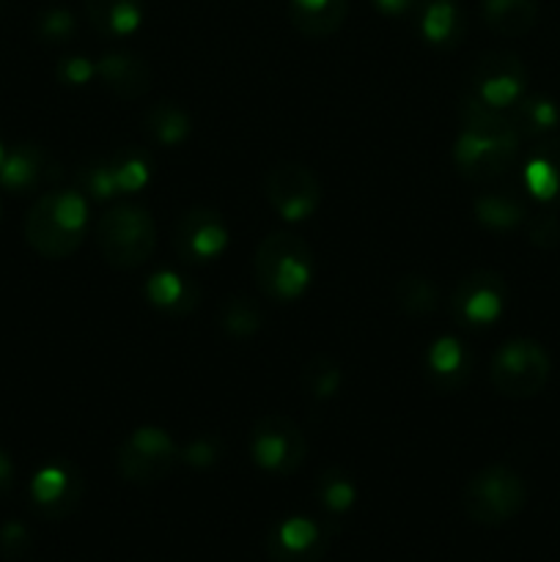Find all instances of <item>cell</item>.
<instances>
[{"label": "cell", "instance_id": "1", "mask_svg": "<svg viewBox=\"0 0 560 562\" xmlns=\"http://www.w3.org/2000/svg\"><path fill=\"white\" fill-rule=\"evenodd\" d=\"M519 140L508 113L486 108L472 93L461 99V130L453 143V162L464 179H500L514 165Z\"/></svg>", "mask_w": 560, "mask_h": 562}, {"label": "cell", "instance_id": "2", "mask_svg": "<svg viewBox=\"0 0 560 562\" xmlns=\"http://www.w3.org/2000/svg\"><path fill=\"white\" fill-rule=\"evenodd\" d=\"M88 201L77 190L44 192L25 220V239L38 256L69 258L86 239Z\"/></svg>", "mask_w": 560, "mask_h": 562}, {"label": "cell", "instance_id": "3", "mask_svg": "<svg viewBox=\"0 0 560 562\" xmlns=\"http://www.w3.org/2000/svg\"><path fill=\"white\" fill-rule=\"evenodd\" d=\"M256 280L264 296L294 302L313 280V252L296 234H269L256 250Z\"/></svg>", "mask_w": 560, "mask_h": 562}, {"label": "cell", "instance_id": "4", "mask_svg": "<svg viewBox=\"0 0 560 562\" xmlns=\"http://www.w3.org/2000/svg\"><path fill=\"white\" fill-rule=\"evenodd\" d=\"M97 245L113 269H135L152 258L157 228L152 214L135 203L104 212L97 223Z\"/></svg>", "mask_w": 560, "mask_h": 562}, {"label": "cell", "instance_id": "5", "mask_svg": "<svg viewBox=\"0 0 560 562\" xmlns=\"http://www.w3.org/2000/svg\"><path fill=\"white\" fill-rule=\"evenodd\" d=\"M527 488L514 470L503 464L475 472L461 494V508L472 521L483 527H497L514 519L525 508Z\"/></svg>", "mask_w": 560, "mask_h": 562}, {"label": "cell", "instance_id": "6", "mask_svg": "<svg viewBox=\"0 0 560 562\" xmlns=\"http://www.w3.org/2000/svg\"><path fill=\"white\" fill-rule=\"evenodd\" d=\"M549 355L536 340H508L497 355L492 357L489 379L494 390L505 398H533L544 390L549 379Z\"/></svg>", "mask_w": 560, "mask_h": 562}, {"label": "cell", "instance_id": "7", "mask_svg": "<svg viewBox=\"0 0 560 562\" xmlns=\"http://www.w3.org/2000/svg\"><path fill=\"white\" fill-rule=\"evenodd\" d=\"M181 450L170 439L168 431L157 426H141L121 442L119 448V472L130 483L148 486L170 475L179 461Z\"/></svg>", "mask_w": 560, "mask_h": 562}, {"label": "cell", "instance_id": "8", "mask_svg": "<svg viewBox=\"0 0 560 562\" xmlns=\"http://www.w3.org/2000/svg\"><path fill=\"white\" fill-rule=\"evenodd\" d=\"M305 437L283 415H264L250 437V456L269 475H291L305 461Z\"/></svg>", "mask_w": 560, "mask_h": 562}, {"label": "cell", "instance_id": "9", "mask_svg": "<svg viewBox=\"0 0 560 562\" xmlns=\"http://www.w3.org/2000/svg\"><path fill=\"white\" fill-rule=\"evenodd\" d=\"M264 192L275 212L289 223H302L322 203V187L311 168L300 162H278L264 179Z\"/></svg>", "mask_w": 560, "mask_h": 562}, {"label": "cell", "instance_id": "10", "mask_svg": "<svg viewBox=\"0 0 560 562\" xmlns=\"http://www.w3.org/2000/svg\"><path fill=\"white\" fill-rule=\"evenodd\" d=\"M527 71L514 53H489L472 71L470 93L486 108L508 113L525 97Z\"/></svg>", "mask_w": 560, "mask_h": 562}, {"label": "cell", "instance_id": "11", "mask_svg": "<svg viewBox=\"0 0 560 562\" xmlns=\"http://www.w3.org/2000/svg\"><path fill=\"white\" fill-rule=\"evenodd\" d=\"M228 247V228L214 209L192 206L173 225V250L187 263H209Z\"/></svg>", "mask_w": 560, "mask_h": 562}, {"label": "cell", "instance_id": "12", "mask_svg": "<svg viewBox=\"0 0 560 562\" xmlns=\"http://www.w3.org/2000/svg\"><path fill=\"white\" fill-rule=\"evenodd\" d=\"M453 316L464 327L486 329L503 316L505 311V283L497 272L478 269L467 274L453 291Z\"/></svg>", "mask_w": 560, "mask_h": 562}, {"label": "cell", "instance_id": "13", "mask_svg": "<svg viewBox=\"0 0 560 562\" xmlns=\"http://www.w3.org/2000/svg\"><path fill=\"white\" fill-rule=\"evenodd\" d=\"M82 497V477L69 461H49L33 475L31 499L33 508L47 519H60L71 514Z\"/></svg>", "mask_w": 560, "mask_h": 562}, {"label": "cell", "instance_id": "14", "mask_svg": "<svg viewBox=\"0 0 560 562\" xmlns=\"http://www.w3.org/2000/svg\"><path fill=\"white\" fill-rule=\"evenodd\" d=\"M324 530L313 519L289 516L278 521L267 538V554L272 562H318L324 558Z\"/></svg>", "mask_w": 560, "mask_h": 562}, {"label": "cell", "instance_id": "15", "mask_svg": "<svg viewBox=\"0 0 560 562\" xmlns=\"http://www.w3.org/2000/svg\"><path fill=\"white\" fill-rule=\"evenodd\" d=\"M426 371L439 390H461L472 373L470 349L453 335H443L428 346Z\"/></svg>", "mask_w": 560, "mask_h": 562}, {"label": "cell", "instance_id": "16", "mask_svg": "<svg viewBox=\"0 0 560 562\" xmlns=\"http://www.w3.org/2000/svg\"><path fill=\"white\" fill-rule=\"evenodd\" d=\"M55 165L49 162L47 154L38 146H22L11 148L5 154V162L0 168V187L14 195H25V192L36 190L38 184H44L47 179H53Z\"/></svg>", "mask_w": 560, "mask_h": 562}, {"label": "cell", "instance_id": "17", "mask_svg": "<svg viewBox=\"0 0 560 562\" xmlns=\"http://www.w3.org/2000/svg\"><path fill=\"white\" fill-rule=\"evenodd\" d=\"M97 77L121 99H141L152 88V71L132 53L102 55L97 64Z\"/></svg>", "mask_w": 560, "mask_h": 562}, {"label": "cell", "instance_id": "18", "mask_svg": "<svg viewBox=\"0 0 560 562\" xmlns=\"http://www.w3.org/2000/svg\"><path fill=\"white\" fill-rule=\"evenodd\" d=\"M522 179H525V190L536 201L560 206V137L533 148Z\"/></svg>", "mask_w": 560, "mask_h": 562}, {"label": "cell", "instance_id": "19", "mask_svg": "<svg viewBox=\"0 0 560 562\" xmlns=\"http://www.w3.org/2000/svg\"><path fill=\"white\" fill-rule=\"evenodd\" d=\"M86 16L104 38H124L143 22V0H86Z\"/></svg>", "mask_w": 560, "mask_h": 562}, {"label": "cell", "instance_id": "20", "mask_svg": "<svg viewBox=\"0 0 560 562\" xmlns=\"http://www.w3.org/2000/svg\"><path fill=\"white\" fill-rule=\"evenodd\" d=\"M349 0H289V16L300 33L311 38L329 36L346 20Z\"/></svg>", "mask_w": 560, "mask_h": 562}, {"label": "cell", "instance_id": "21", "mask_svg": "<svg viewBox=\"0 0 560 562\" xmlns=\"http://www.w3.org/2000/svg\"><path fill=\"white\" fill-rule=\"evenodd\" d=\"M143 294L152 302L157 311L173 313V316H181V313H190L192 307L198 305V291L195 285L187 283V278L170 272V269H159L143 285Z\"/></svg>", "mask_w": 560, "mask_h": 562}, {"label": "cell", "instance_id": "22", "mask_svg": "<svg viewBox=\"0 0 560 562\" xmlns=\"http://www.w3.org/2000/svg\"><path fill=\"white\" fill-rule=\"evenodd\" d=\"M483 22L500 36H525L538 20L536 0H483Z\"/></svg>", "mask_w": 560, "mask_h": 562}, {"label": "cell", "instance_id": "23", "mask_svg": "<svg viewBox=\"0 0 560 562\" xmlns=\"http://www.w3.org/2000/svg\"><path fill=\"white\" fill-rule=\"evenodd\" d=\"M527 209L514 192H483L475 201V220L489 231H514L525 223Z\"/></svg>", "mask_w": 560, "mask_h": 562}, {"label": "cell", "instance_id": "24", "mask_svg": "<svg viewBox=\"0 0 560 562\" xmlns=\"http://www.w3.org/2000/svg\"><path fill=\"white\" fill-rule=\"evenodd\" d=\"M508 119L519 137H541L558 126L560 110L552 99L547 97H522L514 108L508 110Z\"/></svg>", "mask_w": 560, "mask_h": 562}, {"label": "cell", "instance_id": "25", "mask_svg": "<svg viewBox=\"0 0 560 562\" xmlns=\"http://www.w3.org/2000/svg\"><path fill=\"white\" fill-rule=\"evenodd\" d=\"M421 33L428 44L450 47L464 33V16L450 0H434L421 20Z\"/></svg>", "mask_w": 560, "mask_h": 562}, {"label": "cell", "instance_id": "26", "mask_svg": "<svg viewBox=\"0 0 560 562\" xmlns=\"http://www.w3.org/2000/svg\"><path fill=\"white\" fill-rule=\"evenodd\" d=\"M143 124H146V132L159 146H179V143H184L190 137L192 126L190 115L170 102L154 104L146 113V119H143Z\"/></svg>", "mask_w": 560, "mask_h": 562}, {"label": "cell", "instance_id": "27", "mask_svg": "<svg viewBox=\"0 0 560 562\" xmlns=\"http://www.w3.org/2000/svg\"><path fill=\"white\" fill-rule=\"evenodd\" d=\"M110 173H113L115 190L121 192H141L152 179V159L137 148H126V151L110 154L108 157Z\"/></svg>", "mask_w": 560, "mask_h": 562}, {"label": "cell", "instance_id": "28", "mask_svg": "<svg viewBox=\"0 0 560 562\" xmlns=\"http://www.w3.org/2000/svg\"><path fill=\"white\" fill-rule=\"evenodd\" d=\"M340 384H344V371L338 362L327 355H316L302 366V387L311 398L327 401L338 395Z\"/></svg>", "mask_w": 560, "mask_h": 562}, {"label": "cell", "instance_id": "29", "mask_svg": "<svg viewBox=\"0 0 560 562\" xmlns=\"http://www.w3.org/2000/svg\"><path fill=\"white\" fill-rule=\"evenodd\" d=\"M264 313L258 311V305L247 296H231L220 307V327L223 333H228L231 338H250L261 329Z\"/></svg>", "mask_w": 560, "mask_h": 562}, {"label": "cell", "instance_id": "30", "mask_svg": "<svg viewBox=\"0 0 560 562\" xmlns=\"http://www.w3.org/2000/svg\"><path fill=\"white\" fill-rule=\"evenodd\" d=\"M395 305L406 313V316H426L437 307V289L432 280L421 278V274H404L393 289Z\"/></svg>", "mask_w": 560, "mask_h": 562}, {"label": "cell", "instance_id": "31", "mask_svg": "<svg viewBox=\"0 0 560 562\" xmlns=\"http://www.w3.org/2000/svg\"><path fill=\"white\" fill-rule=\"evenodd\" d=\"M318 499L329 514H346L355 505L357 488L344 470H327L318 477Z\"/></svg>", "mask_w": 560, "mask_h": 562}, {"label": "cell", "instance_id": "32", "mask_svg": "<svg viewBox=\"0 0 560 562\" xmlns=\"http://www.w3.org/2000/svg\"><path fill=\"white\" fill-rule=\"evenodd\" d=\"M36 33L44 42H69V38L75 36V16L66 9H47L36 20Z\"/></svg>", "mask_w": 560, "mask_h": 562}, {"label": "cell", "instance_id": "33", "mask_svg": "<svg viewBox=\"0 0 560 562\" xmlns=\"http://www.w3.org/2000/svg\"><path fill=\"white\" fill-rule=\"evenodd\" d=\"M179 459L184 461V464L195 467V470H206V467H212L214 461L220 459V442L214 437L192 439V442L181 450Z\"/></svg>", "mask_w": 560, "mask_h": 562}, {"label": "cell", "instance_id": "34", "mask_svg": "<svg viewBox=\"0 0 560 562\" xmlns=\"http://www.w3.org/2000/svg\"><path fill=\"white\" fill-rule=\"evenodd\" d=\"M31 549V532L20 521H9V525L0 527V554L9 560L22 558Z\"/></svg>", "mask_w": 560, "mask_h": 562}, {"label": "cell", "instance_id": "35", "mask_svg": "<svg viewBox=\"0 0 560 562\" xmlns=\"http://www.w3.org/2000/svg\"><path fill=\"white\" fill-rule=\"evenodd\" d=\"M527 236L536 247H555L560 241V220L552 212H541L527 225Z\"/></svg>", "mask_w": 560, "mask_h": 562}, {"label": "cell", "instance_id": "36", "mask_svg": "<svg viewBox=\"0 0 560 562\" xmlns=\"http://www.w3.org/2000/svg\"><path fill=\"white\" fill-rule=\"evenodd\" d=\"M93 77H97V64L80 58V55H69L58 64V80L66 82V86H86Z\"/></svg>", "mask_w": 560, "mask_h": 562}, {"label": "cell", "instance_id": "37", "mask_svg": "<svg viewBox=\"0 0 560 562\" xmlns=\"http://www.w3.org/2000/svg\"><path fill=\"white\" fill-rule=\"evenodd\" d=\"M11 486H14V464H11L5 450H0V497H5Z\"/></svg>", "mask_w": 560, "mask_h": 562}, {"label": "cell", "instance_id": "38", "mask_svg": "<svg viewBox=\"0 0 560 562\" xmlns=\"http://www.w3.org/2000/svg\"><path fill=\"white\" fill-rule=\"evenodd\" d=\"M415 3L417 0H373V5H377V9L388 16L406 14V11H410Z\"/></svg>", "mask_w": 560, "mask_h": 562}, {"label": "cell", "instance_id": "39", "mask_svg": "<svg viewBox=\"0 0 560 562\" xmlns=\"http://www.w3.org/2000/svg\"><path fill=\"white\" fill-rule=\"evenodd\" d=\"M5 154H9V151H5V146L0 143V168H3V162H5Z\"/></svg>", "mask_w": 560, "mask_h": 562}]
</instances>
